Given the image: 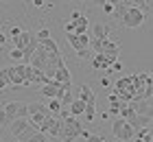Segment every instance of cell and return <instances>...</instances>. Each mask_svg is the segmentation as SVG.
<instances>
[{"mask_svg": "<svg viewBox=\"0 0 153 142\" xmlns=\"http://www.w3.org/2000/svg\"><path fill=\"white\" fill-rule=\"evenodd\" d=\"M101 85H103V88H107V85H109V79H107V77H103V79H101Z\"/></svg>", "mask_w": 153, "mask_h": 142, "instance_id": "obj_41", "label": "cell"}, {"mask_svg": "<svg viewBox=\"0 0 153 142\" xmlns=\"http://www.w3.org/2000/svg\"><path fill=\"white\" fill-rule=\"evenodd\" d=\"M26 142H48V136H46V133L35 131V133H33V136H31L29 140H26Z\"/></svg>", "mask_w": 153, "mask_h": 142, "instance_id": "obj_27", "label": "cell"}, {"mask_svg": "<svg viewBox=\"0 0 153 142\" xmlns=\"http://www.w3.org/2000/svg\"><path fill=\"white\" fill-rule=\"evenodd\" d=\"M103 11H105L107 16H112V13H114V2H112V0H107V2L103 4Z\"/></svg>", "mask_w": 153, "mask_h": 142, "instance_id": "obj_32", "label": "cell"}, {"mask_svg": "<svg viewBox=\"0 0 153 142\" xmlns=\"http://www.w3.org/2000/svg\"><path fill=\"white\" fill-rule=\"evenodd\" d=\"M112 133H114V138L120 140V142H127V140L136 138V129L127 123V120H123V118H116L112 123Z\"/></svg>", "mask_w": 153, "mask_h": 142, "instance_id": "obj_3", "label": "cell"}, {"mask_svg": "<svg viewBox=\"0 0 153 142\" xmlns=\"http://www.w3.org/2000/svg\"><path fill=\"white\" fill-rule=\"evenodd\" d=\"M31 39H33V33H31V31H22L16 39H11V42H13V48H18V51H24V48L29 46Z\"/></svg>", "mask_w": 153, "mask_h": 142, "instance_id": "obj_12", "label": "cell"}, {"mask_svg": "<svg viewBox=\"0 0 153 142\" xmlns=\"http://www.w3.org/2000/svg\"><path fill=\"white\" fill-rule=\"evenodd\" d=\"M94 37L96 39H109V26L103 24V22H96L94 24Z\"/></svg>", "mask_w": 153, "mask_h": 142, "instance_id": "obj_17", "label": "cell"}, {"mask_svg": "<svg viewBox=\"0 0 153 142\" xmlns=\"http://www.w3.org/2000/svg\"><path fill=\"white\" fill-rule=\"evenodd\" d=\"M85 142H105V138L103 136H92V133H90V136L85 138Z\"/></svg>", "mask_w": 153, "mask_h": 142, "instance_id": "obj_35", "label": "cell"}, {"mask_svg": "<svg viewBox=\"0 0 153 142\" xmlns=\"http://www.w3.org/2000/svg\"><path fill=\"white\" fill-rule=\"evenodd\" d=\"M59 129H61V120L57 116H46L42 123L37 125V131L39 133H46V136H51V138H57L59 136Z\"/></svg>", "mask_w": 153, "mask_h": 142, "instance_id": "obj_5", "label": "cell"}, {"mask_svg": "<svg viewBox=\"0 0 153 142\" xmlns=\"http://www.w3.org/2000/svg\"><path fill=\"white\" fill-rule=\"evenodd\" d=\"M18 118H29V107H26V103L18 105Z\"/></svg>", "mask_w": 153, "mask_h": 142, "instance_id": "obj_29", "label": "cell"}, {"mask_svg": "<svg viewBox=\"0 0 153 142\" xmlns=\"http://www.w3.org/2000/svg\"><path fill=\"white\" fill-rule=\"evenodd\" d=\"M33 37H35L37 42H44V39L51 37V31H48V28H39V31H37L35 35H33Z\"/></svg>", "mask_w": 153, "mask_h": 142, "instance_id": "obj_26", "label": "cell"}, {"mask_svg": "<svg viewBox=\"0 0 153 142\" xmlns=\"http://www.w3.org/2000/svg\"><path fill=\"white\" fill-rule=\"evenodd\" d=\"M20 33H22V28H20V26H11V39H16Z\"/></svg>", "mask_w": 153, "mask_h": 142, "instance_id": "obj_36", "label": "cell"}, {"mask_svg": "<svg viewBox=\"0 0 153 142\" xmlns=\"http://www.w3.org/2000/svg\"><path fill=\"white\" fill-rule=\"evenodd\" d=\"M142 22H144V11L138 9V7H127L125 16L120 18V24L125 28H138L142 26Z\"/></svg>", "mask_w": 153, "mask_h": 142, "instance_id": "obj_4", "label": "cell"}, {"mask_svg": "<svg viewBox=\"0 0 153 142\" xmlns=\"http://www.w3.org/2000/svg\"><path fill=\"white\" fill-rule=\"evenodd\" d=\"M79 101H83L85 103V120L88 123H92V120L96 118V94L92 92V88L90 85H85L83 83L81 85V90H79Z\"/></svg>", "mask_w": 153, "mask_h": 142, "instance_id": "obj_2", "label": "cell"}, {"mask_svg": "<svg viewBox=\"0 0 153 142\" xmlns=\"http://www.w3.org/2000/svg\"><path fill=\"white\" fill-rule=\"evenodd\" d=\"M42 46H44V51L48 53V55H59V46H57V42H55L53 37H48V39H44V42H39Z\"/></svg>", "mask_w": 153, "mask_h": 142, "instance_id": "obj_19", "label": "cell"}, {"mask_svg": "<svg viewBox=\"0 0 153 142\" xmlns=\"http://www.w3.org/2000/svg\"><path fill=\"white\" fill-rule=\"evenodd\" d=\"M99 53L101 55H118V53H120V46H118L116 42H112V39H103Z\"/></svg>", "mask_w": 153, "mask_h": 142, "instance_id": "obj_13", "label": "cell"}, {"mask_svg": "<svg viewBox=\"0 0 153 142\" xmlns=\"http://www.w3.org/2000/svg\"><path fill=\"white\" fill-rule=\"evenodd\" d=\"M9 59H13V61H20V59H24V55H22V51H18V48H11L9 51Z\"/></svg>", "mask_w": 153, "mask_h": 142, "instance_id": "obj_28", "label": "cell"}, {"mask_svg": "<svg viewBox=\"0 0 153 142\" xmlns=\"http://www.w3.org/2000/svg\"><path fill=\"white\" fill-rule=\"evenodd\" d=\"M7 42H9V39H7V35H4L2 31H0V48H2V46L7 44Z\"/></svg>", "mask_w": 153, "mask_h": 142, "instance_id": "obj_39", "label": "cell"}, {"mask_svg": "<svg viewBox=\"0 0 153 142\" xmlns=\"http://www.w3.org/2000/svg\"><path fill=\"white\" fill-rule=\"evenodd\" d=\"M88 24H90V20H88V16H81L74 20V33L76 35H81V33H88Z\"/></svg>", "mask_w": 153, "mask_h": 142, "instance_id": "obj_16", "label": "cell"}, {"mask_svg": "<svg viewBox=\"0 0 153 142\" xmlns=\"http://www.w3.org/2000/svg\"><path fill=\"white\" fill-rule=\"evenodd\" d=\"M48 57H51V55H48V53L44 51V46L37 44L35 53H33V55L29 57V66H31V68H35V70H44L46 61H48Z\"/></svg>", "mask_w": 153, "mask_h": 142, "instance_id": "obj_6", "label": "cell"}, {"mask_svg": "<svg viewBox=\"0 0 153 142\" xmlns=\"http://www.w3.org/2000/svg\"><path fill=\"white\" fill-rule=\"evenodd\" d=\"M109 70H123V63L120 61H114L112 66H109Z\"/></svg>", "mask_w": 153, "mask_h": 142, "instance_id": "obj_37", "label": "cell"}, {"mask_svg": "<svg viewBox=\"0 0 153 142\" xmlns=\"http://www.w3.org/2000/svg\"><path fill=\"white\" fill-rule=\"evenodd\" d=\"M76 57H79V59H92V55H90L88 48H81V51H76Z\"/></svg>", "mask_w": 153, "mask_h": 142, "instance_id": "obj_31", "label": "cell"}, {"mask_svg": "<svg viewBox=\"0 0 153 142\" xmlns=\"http://www.w3.org/2000/svg\"><path fill=\"white\" fill-rule=\"evenodd\" d=\"M46 107H48V112H51L53 116H55V114H59V112H61V107H64V105H61V101H59V98H48Z\"/></svg>", "mask_w": 153, "mask_h": 142, "instance_id": "obj_21", "label": "cell"}, {"mask_svg": "<svg viewBox=\"0 0 153 142\" xmlns=\"http://www.w3.org/2000/svg\"><path fill=\"white\" fill-rule=\"evenodd\" d=\"M35 131H37V125H33L31 120H29V127H26V129H24L22 133H20V136H18L16 140H18V142H26V140H29V138H31Z\"/></svg>", "mask_w": 153, "mask_h": 142, "instance_id": "obj_20", "label": "cell"}, {"mask_svg": "<svg viewBox=\"0 0 153 142\" xmlns=\"http://www.w3.org/2000/svg\"><path fill=\"white\" fill-rule=\"evenodd\" d=\"M79 16H81V11H72V13H70V20H72V22H74V20H76V18H79Z\"/></svg>", "mask_w": 153, "mask_h": 142, "instance_id": "obj_40", "label": "cell"}, {"mask_svg": "<svg viewBox=\"0 0 153 142\" xmlns=\"http://www.w3.org/2000/svg\"><path fill=\"white\" fill-rule=\"evenodd\" d=\"M105 2H107V0H94V4H96V7H103Z\"/></svg>", "mask_w": 153, "mask_h": 142, "instance_id": "obj_43", "label": "cell"}, {"mask_svg": "<svg viewBox=\"0 0 153 142\" xmlns=\"http://www.w3.org/2000/svg\"><path fill=\"white\" fill-rule=\"evenodd\" d=\"M134 114H140V116H151V101H131L127 103Z\"/></svg>", "mask_w": 153, "mask_h": 142, "instance_id": "obj_9", "label": "cell"}, {"mask_svg": "<svg viewBox=\"0 0 153 142\" xmlns=\"http://www.w3.org/2000/svg\"><path fill=\"white\" fill-rule=\"evenodd\" d=\"M39 94H42V98H59V94H61V90H59V83H55V81H48L46 85H42V90H39Z\"/></svg>", "mask_w": 153, "mask_h": 142, "instance_id": "obj_8", "label": "cell"}, {"mask_svg": "<svg viewBox=\"0 0 153 142\" xmlns=\"http://www.w3.org/2000/svg\"><path fill=\"white\" fill-rule=\"evenodd\" d=\"M125 11H127V7H125V2H114V13H112V16H114L116 20H120V18L125 16Z\"/></svg>", "mask_w": 153, "mask_h": 142, "instance_id": "obj_25", "label": "cell"}, {"mask_svg": "<svg viewBox=\"0 0 153 142\" xmlns=\"http://www.w3.org/2000/svg\"><path fill=\"white\" fill-rule=\"evenodd\" d=\"M68 44L74 48V53L83 48V46H81V42H79V35H76V33H68Z\"/></svg>", "mask_w": 153, "mask_h": 142, "instance_id": "obj_24", "label": "cell"}, {"mask_svg": "<svg viewBox=\"0 0 153 142\" xmlns=\"http://www.w3.org/2000/svg\"><path fill=\"white\" fill-rule=\"evenodd\" d=\"M64 33L68 35V33H74V22H72V20H68V22L64 24Z\"/></svg>", "mask_w": 153, "mask_h": 142, "instance_id": "obj_33", "label": "cell"}, {"mask_svg": "<svg viewBox=\"0 0 153 142\" xmlns=\"http://www.w3.org/2000/svg\"><path fill=\"white\" fill-rule=\"evenodd\" d=\"M90 63H92L94 70H105V61H103V55L101 53H96L92 59H90Z\"/></svg>", "mask_w": 153, "mask_h": 142, "instance_id": "obj_22", "label": "cell"}, {"mask_svg": "<svg viewBox=\"0 0 153 142\" xmlns=\"http://www.w3.org/2000/svg\"><path fill=\"white\" fill-rule=\"evenodd\" d=\"M18 105H20L18 101H9V103H4V105H2V112L11 118V123L18 118Z\"/></svg>", "mask_w": 153, "mask_h": 142, "instance_id": "obj_18", "label": "cell"}, {"mask_svg": "<svg viewBox=\"0 0 153 142\" xmlns=\"http://www.w3.org/2000/svg\"><path fill=\"white\" fill-rule=\"evenodd\" d=\"M138 140H142V142H153L151 138V127H144V129H138Z\"/></svg>", "mask_w": 153, "mask_h": 142, "instance_id": "obj_23", "label": "cell"}, {"mask_svg": "<svg viewBox=\"0 0 153 142\" xmlns=\"http://www.w3.org/2000/svg\"><path fill=\"white\" fill-rule=\"evenodd\" d=\"M127 123L138 131V129H144V127H151V116H140V114H134Z\"/></svg>", "mask_w": 153, "mask_h": 142, "instance_id": "obj_11", "label": "cell"}, {"mask_svg": "<svg viewBox=\"0 0 153 142\" xmlns=\"http://www.w3.org/2000/svg\"><path fill=\"white\" fill-rule=\"evenodd\" d=\"M33 7L35 9H44V0H33Z\"/></svg>", "mask_w": 153, "mask_h": 142, "instance_id": "obj_38", "label": "cell"}, {"mask_svg": "<svg viewBox=\"0 0 153 142\" xmlns=\"http://www.w3.org/2000/svg\"><path fill=\"white\" fill-rule=\"evenodd\" d=\"M134 4H138V9H142V11H147L149 9V4H147V0H131Z\"/></svg>", "mask_w": 153, "mask_h": 142, "instance_id": "obj_34", "label": "cell"}, {"mask_svg": "<svg viewBox=\"0 0 153 142\" xmlns=\"http://www.w3.org/2000/svg\"><path fill=\"white\" fill-rule=\"evenodd\" d=\"M9 125H11V118L7 116L2 109H0V127H9Z\"/></svg>", "mask_w": 153, "mask_h": 142, "instance_id": "obj_30", "label": "cell"}, {"mask_svg": "<svg viewBox=\"0 0 153 142\" xmlns=\"http://www.w3.org/2000/svg\"><path fill=\"white\" fill-rule=\"evenodd\" d=\"M26 127H29V118H16V120H13V123L9 125V131L18 138L20 133H22V131L26 129Z\"/></svg>", "mask_w": 153, "mask_h": 142, "instance_id": "obj_14", "label": "cell"}, {"mask_svg": "<svg viewBox=\"0 0 153 142\" xmlns=\"http://www.w3.org/2000/svg\"><path fill=\"white\" fill-rule=\"evenodd\" d=\"M114 92H118V94H131V98H134L136 88H134V83H131V77L129 74L127 77H120V79L114 83Z\"/></svg>", "mask_w": 153, "mask_h": 142, "instance_id": "obj_7", "label": "cell"}, {"mask_svg": "<svg viewBox=\"0 0 153 142\" xmlns=\"http://www.w3.org/2000/svg\"><path fill=\"white\" fill-rule=\"evenodd\" d=\"M81 131H83V125L76 120L74 116H66L61 120V129H59V140L61 142H74L76 138H81Z\"/></svg>", "mask_w": 153, "mask_h": 142, "instance_id": "obj_1", "label": "cell"}, {"mask_svg": "<svg viewBox=\"0 0 153 142\" xmlns=\"http://www.w3.org/2000/svg\"><path fill=\"white\" fill-rule=\"evenodd\" d=\"M7 85H9V83H7V81L2 79V77H0V90H2V88H7Z\"/></svg>", "mask_w": 153, "mask_h": 142, "instance_id": "obj_42", "label": "cell"}, {"mask_svg": "<svg viewBox=\"0 0 153 142\" xmlns=\"http://www.w3.org/2000/svg\"><path fill=\"white\" fill-rule=\"evenodd\" d=\"M68 112H70V116H81L83 112H85V103L83 101H79V98H72V103L68 105Z\"/></svg>", "mask_w": 153, "mask_h": 142, "instance_id": "obj_15", "label": "cell"}, {"mask_svg": "<svg viewBox=\"0 0 153 142\" xmlns=\"http://www.w3.org/2000/svg\"><path fill=\"white\" fill-rule=\"evenodd\" d=\"M53 81H55V83H72L70 70H68V66H66V63H64V66H59L57 70H55V74H53Z\"/></svg>", "mask_w": 153, "mask_h": 142, "instance_id": "obj_10", "label": "cell"}]
</instances>
